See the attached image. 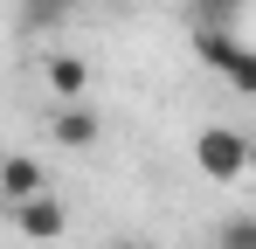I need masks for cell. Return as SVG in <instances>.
<instances>
[{"label": "cell", "mask_w": 256, "mask_h": 249, "mask_svg": "<svg viewBox=\"0 0 256 249\" xmlns=\"http://www.w3.org/2000/svg\"><path fill=\"white\" fill-rule=\"evenodd\" d=\"M208 249H256V214H228V222H214Z\"/></svg>", "instance_id": "obj_7"}, {"label": "cell", "mask_w": 256, "mask_h": 249, "mask_svg": "<svg viewBox=\"0 0 256 249\" xmlns=\"http://www.w3.org/2000/svg\"><path fill=\"white\" fill-rule=\"evenodd\" d=\"M7 214H14V228H21V236H28V242H56V236H62V228H70V208L56 201V194H28V201H14L7 208Z\"/></svg>", "instance_id": "obj_2"}, {"label": "cell", "mask_w": 256, "mask_h": 249, "mask_svg": "<svg viewBox=\"0 0 256 249\" xmlns=\"http://www.w3.org/2000/svg\"><path fill=\"white\" fill-rule=\"evenodd\" d=\"M42 187H48V173H42V160H35V152H14V160L0 166V194H7V208L28 201V194H42Z\"/></svg>", "instance_id": "obj_4"}, {"label": "cell", "mask_w": 256, "mask_h": 249, "mask_svg": "<svg viewBox=\"0 0 256 249\" xmlns=\"http://www.w3.org/2000/svg\"><path fill=\"white\" fill-rule=\"evenodd\" d=\"M48 132H56V146H70V152H90V146L104 138V124H97V111H90L84 97H62L56 118H48Z\"/></svg>", "instance_id": "obj_3"}, {"label": "cell", "mask_w": 256, "mask_h": 249, "mask_svg": "<svg viewBox=\"0 0 256 249\" xmlns=\"http://www.w3.org/2000/svg\"><path fill=\"white\" fill-rule=\"evenodd\" d=\"M228 90H242V97H256V48H242V56H236V70H228Z\"/></svg>", "instance_id": "obj_10"}, {"label": "cell", "mask_w": 256, "mask_h": 249, "mask_svg": "<svg viewBox=\"0 0 256 249\" xmlns=\"http://www.w3.org/2000/svg\"><path fill=\"white\" fill-rule=\"evenodd\" d=\"M194 166H201L208 180L228 187V180H242V173H250V138H242V132H228V124H208V132L194 138Z\"/></svg>", "instance_id": "obj_1"}, {"label": "cell", "mask_w": 256, "mask_h": 249, "mask_svg": "<svg viewBox=\"0 0 256 249\" xmlns=\"http://www.w3.org/2000/svg\"><path fill=\"white\" fill-rule=\"evenodd\" d=\"M194 56L208 62L214 76H228V70H236V56H242V42L228 35V28H194Z\"/></svg>", "instance_id": "obj_5"}, {"label": "cell", "mask_w": 256, "mask_h": 249, "mask_svg": "<svg viewBox=\"0 0 256 249\" xmlns=\"http://www.w3.org/2000/svg\"><path fill=\"white\" fill-rule=\"evenodd\" d=\"M194 14H201V28H236V14H242V0H187Z\"/></svg>", "instance_id": "obj_9"}, {"label": "cell", "mask_w": 256, "mask_h": 249, "mask_svg": "<svg viewBox=\"0 0 256 249\" xmlns=\"http://www.w3.org/2000/svg\"><path fill=\"white\" fill-rule=\"evenodd\" d=\"M70 7L76 0H21V28H56V21H70Z\"/></svg>", "instance_id": "obj_8"}, {"label": "cell", "mask_w": 256, "mask_h": 249, "mask_svg": "<svg viewBox=\"0 0 256 249\" xmlns=\"http://www.w3.org/2000/svg\"><path fill=\"white\" fill-rule=\"evenodd\" d=\"M111 249H152V242H132V236H125V242H111Z\"/></svg>", "instance_id": "obj_11"}, {"label": "cell", "mask_w": 256, "mask_h": 249, "mask_svg": "<svg viewBox=\"0 0 256 249\" xmlns=\"http://www.w3.org/2000/svg\"><path fill=\"white\" fill-rule=\"evenodd\" d=\"M84 83H90L84 56H48V90H56V97H84Z\"/></svg>", "instance_id": "obj_6"}]
</instances>
